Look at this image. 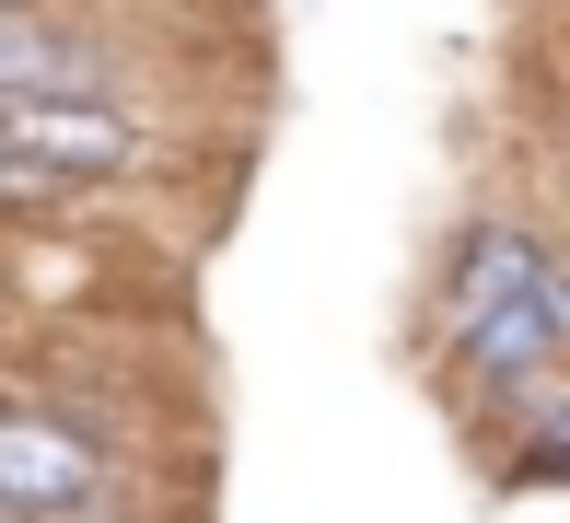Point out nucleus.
Masks as SVG:
<instances>
[{"label":"nucleus","instance_id":"7ed1b4c3","mask_svg":"<svg viewBox=\"0 0 570 523\" xmlns=\"http://www.w3.org/2000/svg\"><path fill=\"white\" fill-rule=\"evenodd\" d=\"M0 151L59 187V175H117L128 128H117V105H94V93H47V105H0Z\"/></svg>","mask_w":570,"mask_h":523},{"label":"nucleus","instance_id":"f03ea898","mask_svg":"<svg viewBox=\"0 0 570 523\" xmlns=\"http://www.w3.org/2000/svg\"><path fill=\"white\" fill-rule=\"evenodd\" d=\"M106 489V454H94L70 418H36V407H0V512L12 523H47V512H82Z\"/></svg>","mask_w":570,"mask_h":523},{"label":"nucleus","instance_id":"f257e3e1","mask_svg":"<svg viewBox=\"0 0 570 523\" xmlns=\"http://www.w3.org/2000/svg\"><path fill=\"white\" fill-rule=\"evenodd\" d=\"M454 337L478 361V384H548V361L570 337V303H559V268H548L535 233L489 221L454 256Z\"/></svg>","mask_w":570,"mask_h":523},{"label":"nucleus","instance_id":"20e7f679","mask_svg":"<svg viewBox=\"0 0 570 523\" xmlns=\"http://www.w3.org/2000/svg\"><path fill=\"white\" fill-rule=\"evenodd\" d=\"M0 198H47V175H23L12 151H0Z\"/></svg>","mask_w":570,"mask_h":523},{"label":"nucleus","instance_id":"39448f33","mask_svg":"<svg viewBox=\"0 0 570 523\" xmlns=\"http://www.w3.org/2000/svg\"><path fill=\"white\" fill-rule=\"evenodd\" d=\"M0 523H12V512H0Z\"/></svg>","mask_w":570,"mask_h":523}]
</instances>
